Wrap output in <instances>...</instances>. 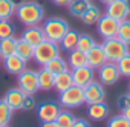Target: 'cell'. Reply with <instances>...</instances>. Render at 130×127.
Segmentation results:
<instances>
[{"instance_id":"6da1fadb","label":"cell","mask_w":130,"mask_h":127,"mask_svg":"<svg viewBox=\"0 0 130 127\" xmlns=\"http://www.w3.org/2000/svg\"><path fill=\"white\" fill-rule=\"evenodd\" d=\"M15 15L25 26L40 25L44 19V8L37 2H23L15 8Z\"/></svg>"},{"instance_id":"7a4b0ae2","label":"cell","mask_w":130,"mask_h":127,"mask_svg":"<svg viewBox=\"0 0 130 127\" xmlns=\"http://www.w3.org/2000/svg\"><path fill=\"white\" fill-rule=\"evenodd\" d=\"M41 28L44 31V37L47 40L55 41V43H60L61 38L64 37V34L71 29L68 20H64L61 17H51V19L44 20Z\"/></svg>"},{"instance_id":"3957f363","label":"cell","mask_w":130,"mask_h":127,"mask_svg":"<svg viewBox=\"0 0 130 127\" xmlns=\"http://www.w3.org/2000/svg\"><path fill=\"white\" fill-rule=\"evenodd\" d=\"M58 55H60V43H55L47 38H44L41 43H38L34 51V60L40 66H44L46 63H49L51 60H54Z\"/></svg>"},{"instance_id":"277c9868","label":"cell","mask_w":130,"mask_h":127,"mask_svg":"<svg viewBox=\"0 0 130 127\" xmlns=\"http://www.w3.org/2000/svg\"><path fill=\"white\" fill-rule=\"evenodd\" d=\"M103 49L104 54L107 57V61L112 63H118L124 55H127L128 51V44H125L122 40H119L118 37H112V38H106L103 43Z\"/></svg>"},{"instance_id":"5b68a950","label":"cell","mask_w":130,"mask_h":127,"mask_svg":"<svg viewBox=\"0 0 130 127\" xmlns=\"http://www.w3.org/2000/svg\"><path fill=\"white\" fill-rule=\"evenodd\" d=\"M60 106L64 109H77L84 104V90L80 86H71L64 92L60 93Z\"/></svg>"},{"instance_id":"8992f818","label":"cell","mask_w":130,"mask_h":127,"mask_svg":"<svg viewBox=\"0 0 130 127\" xmlns=\"http://www.w3.org/2000/svg\"><path fill=\"white\" fill-rule=\"evenodd\" d=\"M17 87L23 90L25 93L35 95L40 90L38 86V72L32 69H25L22 74L17 75Z\"/></svg>"},{"instance_id":"52a82bcc","label":"cell","mask_w":130,"mask_h":127,"mask_svg":"<svg viewBox=\"0 0 130 127\" xmlns=\"http://www.w3.org/2000/svg\"><path fill=\"white\" fill-rule=\"evenodd\" d=\"M98 78H100V83L104 84V86L116 84L119 81V78H121V72H119V69L116 66V63L106 61L98 69Z\"/></svg>"},{"instance_id":"ba28073f","label":"cell","mask_w":130,"mask_h":127,"mask_svg":"<svg viewBox=\"0 0 130 127\" xmlns=\"http://www.w3.org/2000/svg\"><path fill=\"white\" fill-rule=\"evenodd\" d=\"M84 90V103L89 104H95V103H104L106 101V90H104V84H101L100 81H92L87 86L83 87Z\"/></svg>"},{"instance_id":"9c48e42d","label":"cell","mask_w":130,"mask_h":127,"mask_svg":"<svg viewBox=\"0 0 130 127\" xmlns=\"http://www.w3.org/2000/svg\"><path fill=\"white\" fill-rule=\"evenodd\" d=\"M119 23H121L119 20L112 19V17H109L107 14H104V15H101V19H100L98 23H96L98 34L103 37V40L116 37V35H118V29H119Z\"/></svg>"},{"instance_id":"30bf717a","label":"cell","mask_w":130,"mask_h":127,"mask_svg":"<svg viewBox=\"0 0 130 127\" xmlns=\"http://www.w3.org/2000/svg\"><path fill=\"white\" fill-rule=\"evenodd\" d=\"M60 110H61L60 103H54V101H44V103L37 106V115H38L41 122L55 121L58 113H60Z\"/></svg>"},{"instance_id":"8fae6325","label":"cell","mask_w":130,"mask_h":127,"mask_svg":"<svg viewBox=\"0 0 130 127\" xmlns=\"http://www.w3.org/2000/svg\"><path fill=\"white\" fill-rule=\"evenodd\" d=\"M72 80H74V84L75 86H80V87H84L87 86L89 83H92L95 80V69H92L90 66H81V68H77V69H72Z\"/></svg>"},{"instance_id":"7c38bea8","label":"cell","mask_w":130,"mask_h":127,"mask_svg":"<svg viewBox=\"0 0 130 127\" xmlns=\"http://www.w3.org/2000/svg\"><path fill=\"white\" fill-rule=\"evenodd\" d=\"M106 14L112 19H116L119 22L125 20L128 15V9H127V3L125 0H113L109 5H106Z\"/></svg>"},{"instance_id":"4fadbf2b","label":"cell","mask_w":130,"mask_h":127,"mask_svg":"<svg viewBox=\"0 0 130 127\" xmlns=\"http://www.w3.org/2000/svg\"><path fill=\"white\" fill-rule=\"evenodd\" d=\"M26 63L28 61H25L22 57H19L17 54H12V55L3 58V68H5V71L8 74L19 75V74H22L26 69Z\"/></svg>"},{"instance_id":"5bb4252c","label":"cell","mask_w":130,"mask_h":127,"mask_svg":"<svg viewBox=\"0 0 130 127\" xmlns=\"http://www.w3.org/2000/svg\"><path fill=\"white\" fill-rule=\"evenodd\" d=\"M107 61V57L104 54L103 44H95L89 52H87V66H90L92 69H100L104 63Z\"/></svg>"},{"instance_id":"9a60e30c","label":"cell","mask_w":130,"mask_h":127,"mask_svg":"<svg viewBox=\"0 0 130 127\" xmlns=\"http://www.w3.org/2000/svg\"><path fill=\"white\" fill-rule=\"evenodd\" d=\"M5 103L15 112V110H22L23 109V100H25V92L20 90L19 87H12L9 89L5 97H3Z\"/></svg>"},{"instance_id":"2e32d148","label":"cell","mask_w":130,"mask_h":127,"mask_svg":"<svg viewBox=\"0 0 130 127\" xmlns=\"http://www.w3.org/2000/svg\"><path fill=\"white\" fill-rule=\"evenodd\" d=\"M22 38H25V40L29 41L31 44L37 46V44L41 43L46 37H44L43 28H40L38 25H34V26H26V29H25L23 34H22Z\"/></svg>"},{"instance_id":"e0dca14e","label":"cell","mask_w":130,"mask_h":127,"mask_svg":"<svg viewBox=\"0 0 130 127\" xmlns=\"http://www.w3.org/2000/svg\"><path fill=\"white\" fill-rule=\"evenodd\" d=\"M34 51H35V46L31 44L29 41H26L25 38H19V40H17L15 54H17L19 57H22L25 61L34 60Z\"/></svg>"},{"instance_id":"ac0fdd59","label":"cell","mask_w":130,"mask_h":127,"mask_svg":"<svg viewBox=\"0 0 130 127\" xmlns=\"http://www.w3.org/2000/svg\"><path fill=\"white\" fill-rule=\"evenodd\" d=\"M87 115L95 119V121H103L107 118L109 115V106L106 103H95V104H89L87 109Z\"/></svg>"},{"instance_id":"d6986e66","label":"cell","mask_w":130,"mask_h":127,"mask_svg":"<svg viewBox=\"0 0 130 127\" xmlns=\"http://www.w3.org/2000/svg\"><path fill=\"white\" fill-rule=\"evenodd\" d=\"M71 86H74V80H72V74L69 71L55 75V80H54V89L55 90H58L61 93L66 89H69Z\"/></svg>"},{"instance_id":"ffe728a7","label":"cell","mask_w":130,"mask_h":127,"mask_svg":"<svg viewBox=\"0 0 130 127\" xmlns=\"http://www.w3.org/2000/svg\"><path fill=\"white\" fill-rule=\"evenodd\" d=\"M43 68H46V69H47L51 74H54V75H58V74H61V72L69 71L68 61L64 60V58H61V55H58V57H55L54 60H51L49 63H46Z\"/></svg>"},{"instance_id":"44dd1931","label":"cell","mask_w":130,"mask_h":127,"mask_svg":"<svg viewBox=\"0 0 130 127\" xmlns=\"http://www.w3.org/2000/svg\"><path fill=\"white\" fill-rule=\"evenodd\" d=\"M78 37L80 34L74 29H69L66 34H64V37L61 38L60 44H61V49L66 51V52H71L74 49H77V44H78Z\"/></svg>"},{"instance_id":"7402d4cb","label":"cell","mask_w":130,"mask_h":127,"mask_svg":"<svg viewBox=\"0 0 130 127\" xmlns=\"http://www.w3.org/2000/svg\"><path fill=\"white\" fill-rule=\"evenodd\" d=\"M68 65H69L71 69H77V68L86 66V65H87V54L83 52V51H80V49L71 51L69 60H68Z\"/></svg>"},{"instance_id":"603a6c76","label":"cell","mask_w":130,"mask_h":127,"mask_svg":"<svg viewBox=\"0 0 130 127\" xmlns=\"http://www.w3.org/2000/svg\"><path fill=\"white\" fill-rule=\"evenodd\" d=\"M54 80H55V75L51 74L46 68H41L38 71V86H40V90H51V89H54Z\"/></svg>"},{"instance_id":"cb8c5ba5","label":"cell","mask_w":130,"mask_h":127,"mask_svg":"<svg viewBox=\"0 0 130 127\" xmlns=\"http://www.w3.org/2000/svg\"><path fill=\"white\" fill-rule=\"evenodd\" d=\"M15 46H17V38L8 37V38H0V58H6L12 54H15Z\"/></svg>"},{"instance_id":"d4e9b609","label":"cell","mask_w":130,"mask_h":127,"mask_svg":"<svg viewBox=\"0 0 130 127\" xmlns=\"http://www.w3.org/2000/svg\"><path fill=\"white\" fill-rule=\"evenodd\" d=\"M90 6V2L89 0H71L68 8H69V12L74 15V17H83V14L86 12V9Z\"/></svg>"},{"instance_id":"484cf974","label":"cell","mask_w":130,"mask_h":127,"mask_svg":"<svg viewBox=\"0 0 130 127\" xmlns=\"http://www.w3.org/2000/svg\"><path fill=\"white\" fill-rule=\"evenodd\" d=\"M101 15H103V14H101L100 8L95 6V5H90V6L86 9V12L83 14L81 20H83V23L92 26V25H96V23H98V20L101 19Z\"/></svg>"},{"instance_id":"4316f807","label":"cell","mask_w":130,"mask_h":127,"mask_svg":"<svg viewBox=\"0 0 130 127\" xmlns=\"http://www.w3.org/2000/svg\"><path fill=\"white\" fill-rule=\"evenodd\" d=\"M15 8L11 0H0V20H9L15 14Z\"/></svg>"},{"instance_id":"83f0119b","label":"cell","mask_w":130,"mask_h":127,"mask_svg":"<svg viewBox=\"0 0 130 127\" xmlns=\"http://www.w3.org/2000/svg\"><path fill=\"white\" fill-rule=\"evenodd\" d=\"M14 110L5 103V100H0V125H9L12 119Z\"/></svg>"},{"instance_id":"f1b7e54d","label":"cell","mask_w":130,"mask_h":127,"mask_svg":"<svg viewBox=\"0 0 130 127\" xmlns=\"http://www.w3.org/2000/svg\"><path fill=\"white\" fill-rule=\"evenodd\" d=\"M95 44H96V41L93 40V37H92V35H89V34H80L77 49H80V51H83V52H86V54H87V52H89Z\"/></svg>"},{"instance_id":"f546056e","label":"cell","mask_w":130,"mask_h":127,"mask_svg":"<svg viewBox=\"0 0 130 127\" xmlns=\"http://www.w3.org/2000/svg\"><path fill=\"white\" fill-rule=\"evenodd\" d=\"M75 116L69 112V110H60V113H58V116H57V124H58V127H72L74 125V122H75Z\"/></svg>"},{"instance_id":"4dcf8cb0","label":"cell","mask_w":130,"mask_h":127,"mask_svg":"<svg viewBox=\"0 0 130 127\" xmlns=\"http://www.w3.org/2000/svg\"><path fill=\"white\" fill-rule=\"evenodd\" d=\"M119 40H122L125 44H130V20H122L119 23V29H118V35Z\"/></svg>"},{"instance_id":"1f68e13d","label":"cell","mask_w":130,"mask_h":127,"mask_svg":"<svg viewBox=\"0 0 130 127\" xmlns=\"http://www.w3.org/2000/svg\"><path fill=\"white\" fill-rule=\"evenodd\" d=\"M116 66L121 72V77H125V78H130V52L127 55H124L118 63Z\"/></svg>"},{"instance_id":"d6a6232c","label":"cell","mask_w":130,"mask_h":127,"mask_svg":"<svg viewBox=\"0 0 130 127\" xmlns=\"http://www.w3.org/2000/svg\"><path fill=\"white\" fill-rule=\"evenodd\" d=\"M107 127H130V121L124 115H115L107 121Z\"/></svg>"},{"instance_id":"836d02e7","label":"cell","mask_w":130,"mask_h":127,"mask_svg":"<svg viewBox=\"0 0 130 127\" xmlns=\"http://www.w3.org/2000/svg\"><path fill=\"white\" fill-rule=\"evenodd\" d=\"M14 37V26L9 23V20H0V38Z\"/></svg>"},{"instance_id":"e575fe53","label":"cell","mask_w":130,"mask_h":127,"mask_svg":"<svg viewBox=\"0 0 130 127\" xmlns=\"http://www.w3.org/2000/svg\"><path fill=\"white\" fill-rule=\"evenodd\" d=\"M37 109V101L34 98L32 93H25V100H23V109L25 112H32Z\"/></svg>"},{"instance_id":"d590c367","label":"cell","mask_w":130,"mask_h":127,"mask_svg":"<svg viewBox=\"0 0 130 127\" xmlns=\"http://www.w3.org/2000/svg\"><path fill=\"white\" fill-rule=\"evenodd\" d=\"M130 106V92L128 93H124V95H121L119 98H118V107L121 109V110H124L125 107H128Z\"/></svg>"},{"instance_id":"8d00e7d4","label":"cell","mask_w":130,"mask_h":127,"mask_svg":"<svg viewBox=\"0 0 130 127\" xmlns=\"http://www.w3.org/2000/svg\"><path fill=\"white\" fill-rule=\"evenodd\" d=\"M72 127H90V124L86 119H75V122H74Z\"/></svg>"},{"instance_id":"74e56055","label":"cell","mask_w":130,"mask_h":127,"mask_svg":"<svg viewBox=\"0 0 130 127\" xmlns=\"http://www.w3.org/2000/svg\"><path fill=\"white\" fill-rule=\"evenodd\" d=\"M52 2H54L55 5H58V6H68L71 0H52Z\"/></svg>"},{"instance_id":"f35d334b","label":"cell","mask_w":130,"mask_h":127,"mask_svg":"<svg viewBox=\"0 0 130 127\" xmlns=\"http://www.w3.org/2000/svg\"><path fill=\"white\" fill-rule=\"evenodd\" d=\"M41 127H58L57 121H46V122H41Z\"/></svg>"},{"instance_id":"ab89813d","label":"cell","mask_w":130,"mask_h":127,"mask_svg":"<svg viewBox=\"0 0 130 127\" xmlns=\"http://www.w3.org/2000/svg\"><path fill=\"white\" fill-rule=\"evenodd\" d=\"M122 115H124V116L130 121V106H128V107H125V109L122 110Z\"/></svg>"},{"instance_id":"60d3db41","label":"cell","mask_w":130,"mask_h":127,"mask_svg":"<svg viewBox=\"0 0 130 127\" xmlns=\"http://www.w3.org/2000/svg\"><path fill=\"white\" fill-rule=\"evenodd\" d=\"M11 2H12V3H14L15 6H19L20 3H23V2H25V0H11Z\"/></svg>"},{"instance_id":"b9f144b4","label":"cell","mask_w":130,"mask_h":127,"mask_svg":"<svg viewBox=\"0 0 130 127\" xmlns=\"http://www.w3.org/2000/svg\"><path fill=\"white\" fill-rule=\"evenodd\" d=\"M100 2H101V3H104V5H109L110 2H113V0H100Z\"/></svg>"},{"instance_id":"7bdbcfd3","label":"cell","mask_w":130,"mask_h":127,"mask_svg":"<svg viewBox=\"0 0 130 127\" xmlns=\"http://www.w3.org/2000/svg\"><path fill=\"white\" fill-rule=\"evenodd\" d=\"M125 3H127V9H128V14H130V0H125Z\"/></svg>"},{"instance_id":"ee69618b","label":"cell","mask_w":130,"mask_h":127,"mask_svg":"<svg viewBox=\"0 0 130 127\" xmlns=\"http://www.w3.org/2000/svg\"><path fill=\"white\" fill-rule=\"evenodd\" d=\"M0 127H9V125H0Z\"/></svg>"},{"instance_id":"f6af8a7d","label":"cell","mask_w":130,"mask_h":127,"mask_svg":"<svg viewBox=\"0 0 130 127\" xmlns=\"http://www.w3.org/2000/svg\"><path fill=\"white\" fill-rule=\"evenodd\" d=\"M128 89H130V86H128Z\"/></svg>"}]
</instances>
